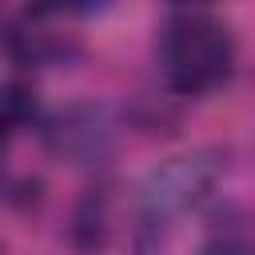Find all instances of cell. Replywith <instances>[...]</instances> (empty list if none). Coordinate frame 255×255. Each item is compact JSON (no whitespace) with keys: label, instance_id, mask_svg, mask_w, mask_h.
I'll list each match as a JSON object with an SVG mask.
<instances>
[{"label":"cell","instance_id":"6da1fadb","mask_svg":"<svg viewBox=\"0 0 255 255\" xmlns=\"http://www.w3.org/2000/svg\"><path fill=\"white\" fill-rule=\"evenodd\" d=\"M159 68L171 92L207 96L235 72V36L211 8H171L159 28Z\"/></svg>","mask_w":255,"mask_h":255},{"label":"cell","instance_id":"7a4b0ae2","mask_svg":"<svg viewBox=\"0 0 255 255\" xmlns=\"http://www.w3.org/2000/svg\"><path fill=\"white\" fill-rule=\"evenodd\" d=\"M215 183V163L207 155H179L163 167H155L143 183L139 199V231L135 243L143 255H159L167 243V231L203 203V195Z\"/></svg>","mask_w":255,"mask_h":255},{"label":"cell","instance_id":"3957f363","mask_svg":"<svg viewBox=\"0 0 255 255\" xmlns=\"http://www.w3.org/2000/svg\"><path fill=\"white\" fill-rule=\"evenodd\" d=\"M32 112H36V92L28 84L12 80L0 88V135L8 128H20L24 120H32Z\"/></svg>","mask_w":255,"mask_h":255},{"label":"cell","instance_id":"277c9868","mask_svg":"<svg viewBox=\"0 0 255 255\" xmlns=\"http://www.w3.org/2000/svg\"><path fill=\"white\" fill-rule=\"evenodd\" d=\"M251 247H247V231L243 227H227L223 235H215L207 247H203V255H247Z\"/></svg>","mask_w":255,"mask_h":255},{"label":"cell","instance_id":"5b68a950","mask_svg":"<svg viewBox=\"0 0 255 255\" xmlns=\"http://www.w3.org/2000/svg\"><path fill=\"white\" fill-rule=\"evenodd\" d=\"M0 143H4V135H0Z\"/></svg>","mask_w":255,"mask_h":255}]
</instances>
